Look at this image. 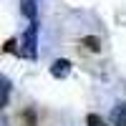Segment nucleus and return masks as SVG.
Masks as SVG:
<instances>
[{"instance_id":"39448f33","label":"nucleus","mask_w":126,"mask_h":126,"mask_svg":"<svg viewBox=\"0 0 126 126\" xmlns=\"http://www.w3.org/2000/svg\"><path fill=\"white\" fill-rule=\"evenodd\" d=\"M86 126H106V121H103L98 113H88L86 116Z\"/></svg>"},{"instance_id":"f257e3e1","label":"nucleus","mask_w":126,"mask_h":126,"mask_svg":"<svg viewBox=\"0 0 126 126\" xmlns=\"http://www.w3.org/2000/svg\"><path fill=\"white\" fill-rule=\"evenodd\" d=\"M23 46H25V56L35 58V25H30L23 35Z\"/></svg>"},{"instance_id":"7ed1b4c3","label":"nucleus","mask_w":126,"mask_h":126,"mask_svg":"<svg viewBox=\"0 0 126 126\" xmlns=\"http://www.w3.org/2000/svg\"><path fill=\"white\" fill-rule=\"evenodd\" d=\"M111 124L113 126H126V103H116L111 111Z\"/></svg>"},{"instance_id":"423d86ee","label":"nucleus","mask_w":126,"mask_h":126,"mask_svg":"<svg viewBox=\"0 0 126 126\" xmlns=\"http://www.w3.org/2000/svg\"><path fill=\"white\" fill-rule=\"evenodd\" d=\"M23 13H25L30 20L35 18V8H33V3H30V0H28V3H23Z\"/></svg>"},{"instance_id":"f03ea898","label":"nucleus","mask_w":126,"mask_h":126,"mask_svg":"<svg viewBox=\"0 0 126 126\" xmlns=\"http://www.w3.org/2000/svg\"><path fill=\"white\" fill-rule=\"evenodd\" d=\"M50 73H53V78H66L68 73H71V61H66V58L53 61V66H50Z\"/></svg>"},{"instance_id":"20e7f679","label":"nucleus","mask_w":126,"mask_h":126,"mask_svg":"<svg viewBox=\"0 0 126 126\" xmlns=\"http://www.w3.org/2000/svg\"><path fill=\"white\" fill-rule=\"evenodd\" d=\"M81 46H86L88 50L98 53V50H101V40H98V38H93V35H86V38H81Z\"/></svg>"},{"instance_id":"6e6552de","label":"nucleus","mask_w":126,"mask_h":126,"mask_svg":"<svg viewBox=\"0 0 126 126\" xmlns=\"http://www.w3.org/2000/svg\"><path fill=\"white\" fill-rule=\"evenodd\" d=\"M5 50L10 53V50H15V40H8V46H5Z\"/></svg>"},{"instance_id":"0eeeda50","label":"nucleus","mask_w":126,"mask_h":126,"mask_svg":"<svg viewBox=\"0 0 126 126\" xmlns=\"http://www.w3.org/2000/svg\"><path fill=\"white\" fill-rule=\"evenodd\" d=\"M25 124H28V126H35V116H33V111H30V109L25 111Z\"/></svg>"}]
</instances>
